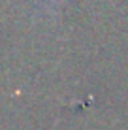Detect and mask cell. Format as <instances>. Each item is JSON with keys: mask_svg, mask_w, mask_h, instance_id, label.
Listing matches in <instances>:
<instances>
[{"mask_svg": "<svg viewBox=\"0 0 128 130\" xmlns=\"http://www.w3.org/2000/svg\"><path fill=\"white\" fill-rule=\"evenodd\" d=\"M51 2H53V4H55V8H57V4H59V0H51Z\"/></svg>", "mask_w": 128, "mask_h": 130, "instance_id": "obj_1", "label": "cell"}]
</instances>
